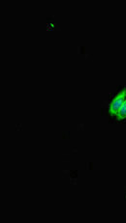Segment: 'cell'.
<instances>
[{"mask_svg":"<svg viewBox=\"0 0 126 223\" xmlns=\"http://www.w3.org/2000/svg\"><path fill=\"white\" fill-rule=\"evenodd\" d=\"M122 104H123V99H122V98H118L113 103V104H112V110L115 111V112H116V111H118L119 109H120V107H121Z\"/></svg>","mask_w":126,"mask_h":223,"instance_id":"6da1fadb","label":"cell"},{"mask_svg":"<svg viewBox=\"0 0 126 223\" xmlns=\"http://www.w3.org/2000/svg\"><path fill=\"white\" fill-rule=\"evenodd\" d=\"M118 113H119V115L122 117L126 116V103H123V104L121 105L120 109L118 110Z\"/></svg>","mask_w":126,"mask_h":223,"instance_id":"7a4b0ae2","label":"cell"}]
</instances>
